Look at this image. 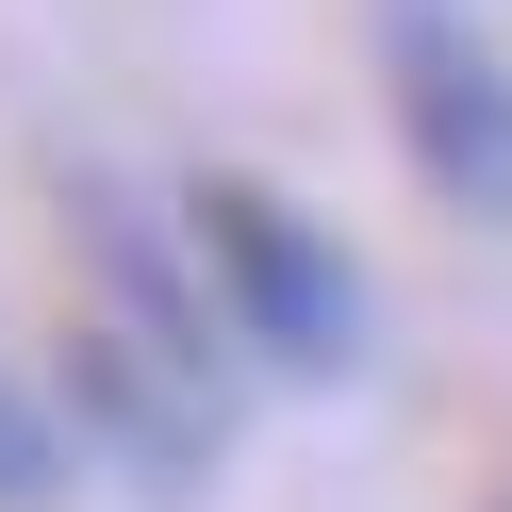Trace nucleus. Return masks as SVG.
<instances>
[{"label": "nucleus", "mask_w": 512, "mask_h": 512, "mask_svg": "<svg viewBox=\"0 0 512 512\" xmlns=\"http://www.w3.org/2000/svg\"><path fill=\"white\" fill-rule=\"evenodd\" d=\"M182 232H199V281H215V314H232L248 364H281V380H347L364 364V265L281 182H232V166L182 182Z\"/></svg>", "instance_id": "nucleus-1"}, {"label": "nucleus", "mask_w": 512, "mask_h": 512, "mask_svg": "<svg viewBox=\"0 0 512 512\" xmlns=\"http://www.w3.org/2000/svg\"><path fill=\"white\" fill-rule=\"evenodd\" d=\"M380 83H397V149L430 199L512 215V50L463 0H380Z\"/></svg>", "instance_id": "nucleus-2"}, {"label": "nucleus", "mask_w": 512, "mask_h": 512, "mask_svg": "<svg viewBox=\"0 0 512 512\" xmlns=\"http://www.w3.org/2000/svg\"><path fill=\"white\" fill-rule=\"evenodd\" d=\"M50 479H67V397L0 364V512H50Z\"/></svg>", "instance_id": "nucleus-3"}]
</instances>
